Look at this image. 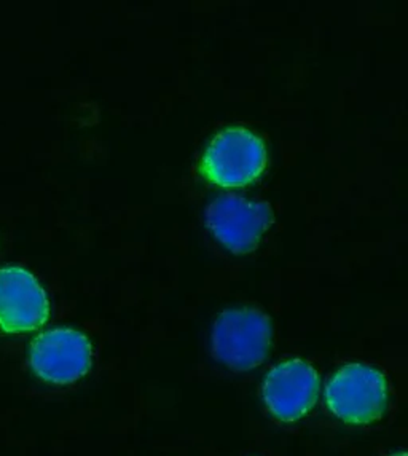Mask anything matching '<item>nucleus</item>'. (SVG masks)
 Returning <instances> with one entry per match:
<instances>
[{
  "label": "nucleus",
  "mask_w": 408,
  "mask_h": 456,
  "mask_svg": "<svg viewBox=\"0 0 408 456\" xmlns=\"http://www.w3.org/2000/svg\"><path fill=\"white\" fill-rule=\"evenodd\" d=\"M272 345V321L252 306L225 310L212 327V356L234 372H248L258 367L268 356Z\"/></svg>",
  "instance_id": "nucleus-1"
},
{
  "label": "nucleus",
  "mask_w": 408,
  "mask_h": 456,
  "mask_svg": "<svg viewBox=\"0 0 408 456\" xmlns=\"http://www.w3.org/2000/svg\"><path fill=\"white\" fill-rule=\"evenodd\" d=\"M266 167V147L256 133L233 126L220 131L204 151L198 173L222 189H241L256 183Z\"/></svg>",
  "instance_id": "nucleus-2"
},
{
  "label": "nucleus",
  "mask_w": 408,
  "mask_h": 456,
  "mask_svg": "<svg viewBox=\"0 0 408 456\" xmlns=\"http://www.w3.org/2000/svg\"><path fill=\"white\" fill-rule=\"evenodd\" d=\"M325 405L347 425H371L385 415L389 385L383 372L367 364H347L325 385Z\"/></svg>",
  "instance_id": "nucleus-3"
},
{
  "label": "nucleus",
  "mask_w": 408,
  "mask_h": 456,
  "mask_svg": "<svg viewBox=\"0 0 408 456\" xmlns=\"http://www.w3.org/2000/svg\"><path fill=\"white\" fill-rule=\"evenodd\" d=\"M204 224L211 235L234 256L256 251L274 221L266 201L224 193L206 206Z\"/></svg>",
  "instance_id": "nucleus-4"
},
{
  "label": "nucleus",
  "mask_w": 408,
  "mask_h": 456,
  "mask_svg": "<svg viewBox=\"0 0 408 456\" xmlns=\"http://www.w3.org/2000/svg\"><path fill=\"white\" fill-rule=\"evenodd\" d=\"M90 340L74 329H53L30 343V369L40 380L70 385L90 370Z\"/></svg>",
  "instance_id": "nucleus-5"
},
{
  "label": "nucleus",
  "mask_w": 408,
  "mask_h": 456,
  "mask_svg": "<svg viewBox=\"0 0 408 456\" xmlns=\"http://www.w3.org/2000/svg\"><path fill=\"white\" fill-rule=\"evenodd\" d=\"M318 393V372L302 359H288L274 365L262 385L266 411L282 423H294L308 415Z\"/></svg>",
  "instance_id": "nucleus-6"
},
{
  "label": "nucleus",
  "mask_w": 408,
  "mask_h": 456,
  "mask_svg": "<svg viewBox=\"0 0 408 456\" xmlns=\"http://www.w3.org/2000/svg\"><path fill=\"white\" fill-rule=\"evenodd\" d=\"M50 314L45 290L37 280L18 266L0 268V329L24 334L44 326Z\"/></svg>",
  "instance_id": "nucleus-7"
},
{
  "label": "nucleus",
  "mask_w": 408,
  "mask_h": 456,
  "mask_svg": "<svg viewBox=\"0 0 408 456\" xmlns=\"http://www.w3.org/2000/svg\"><path fill=\"white\" fill-rule=\"evenodd\" d=\"M391 456H407V453H405V452H401V453H396V455Z\"/></svg>",
  "instance_id": "nucleus-8"
}]
</instances>
